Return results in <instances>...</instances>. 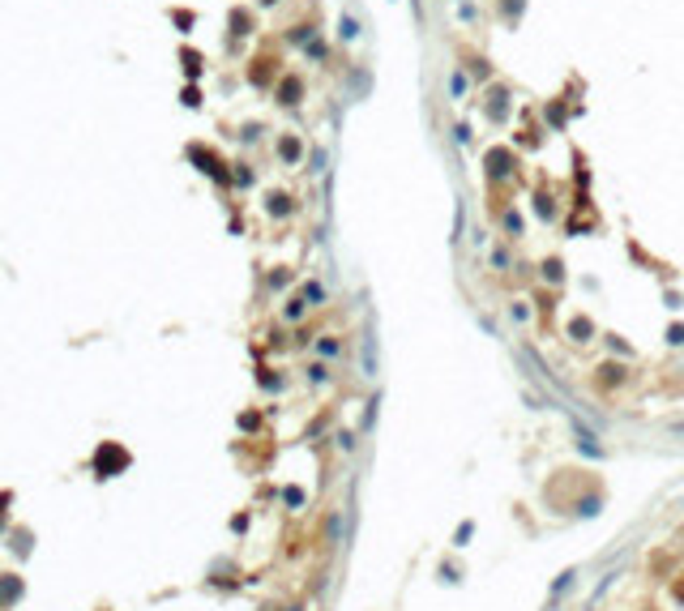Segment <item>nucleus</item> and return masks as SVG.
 Wrapping results in <instances>:
<instances>
[{
    "label": "nucleus",
    "mask_w": 684,
    "mask_h": 611,
    "mask_svg": "<svg viewBox=\"0 0 684 611\" xmlns=\"http://www.w3.org/2000/svg\"><path fill=\"white\" fill-rule=\"evenodd\" d=\"M638 381V372H633V364L629 359H599L595 368H591V376H586V389L599 398V402H616L629 385Z\"/></svg>",
    "instance_id": "f257e3e1"
},
{
    "label": "nucleus",
    "mask_w": 684,
    "mask_h": 611,
    "mask_svg": "<svg viewBox=\"0 0 684 611\" xmlns=\"http://www.w3.org/2000/svg\"><path fill=\"white\" fill-rule=\"evenodd\" d=\"M479 111H484V120H488L492 128H505L509 115H514V90H509L505 81H488V90H484V98H479Z\"/></svg>",
    "instance_id": "f03ea898"
},
{
    "label": "nucleus",
    "mask_w": 684,
    "mask_h": 611,
    "mask_svg": "<svg viewBox=\"0 0 684 611\" xmlns=\"http://www.w3.org/2000/svg\"><path fill=\"white\" fill-rule=\"evenodd\" d=\"M287 68H282V56L278 51H257L252 60H248V68H244V77H248V86H257V90H274L278 86V77H282Z\"/></svg>",
    "instance_id": "7ed1b4c3"
},
{
    "label": "nucleus",
    "mask_w": 684,
    "mask_h": 611,
    "mask_svg": "<svg viewBox=\"0 0 684 611\" xmlns=\"http://www.w3.org/2000/svg\"><path fill=\"white\" fill-rule=\"evenodd\" d=\"M304 98H308V77L300 68H287L278 77V86H274V103L282 111H295V107H304Z\"/></svg>",
    "instance_id": "20e7f679"
},
{
    "label": "nucleus",
    "mask_w": 684,
    "mask_h": 611,
    "mask_svg": "<svg viewBox=\"0 0 684 611\" xmlns=\"http://www.w3.org/2000/svg\"><path fill=\"white\" fill-rule=\"evenodd\" d=\"M351 346H355V338L342 334V329H321V334L312 338V351H317V359H325V364L351 359Z\"/></svg>",
    "instance_id": "39448f33"
},
{
    "label": "nucleus",
    "mask_w": 684,
    "mask_h": 611,
    "mask_svg": "<svg viewBox=\"0 0 684 611\" xmlns=\"http://www.w3.org/2000/svg\"><path fill=\"white\" fill-rule=\"evenodd\" d=\"M531 304H535V312H539V334L552 338V329H556V308H561V291L535 282V287H531Z\"/></svg>",
    "instance_id": "423d86ee"
},
{
    "label": "nucleus",
    "mask_w": 684,
    "mask_h": 611,
    "mask_svg": "<svg viewBox=\"0 0 684 611\" xmlns=\"http://www.w3.org/2000/svg\"><path fill=\"white\" fill-rule=\"evenodd\" d=\"M317 34H321V17H317V13H304V17H295V21L282 30V47H300V51H304Z\"/></svg>",
    "instance_id": "0eeeda50"
},
{
    "label": "nucleus",
    "mask_w": 684,
    "mask_h": 611,
    "mask_svg": "<svg viewBox=\"0 0 684 611\" xmlns=\"http://www.w3.org/2000/svg\"><path fill=\"white\" fill-rule=\"evenodd\" d=\"M492 222H496V231H501V240H505V244H522V240H526V214H522V205H518V201H514V205H505Z\"/></svg>",
    "instance_id": "6e6552de"
},
{
    "label": "nucleus",
    "mask_w": 684,
    "mask_h": 611,
    "mask_svg": "<svg viewBox=\"0 0 684 611\" xmlns=\"http://www.w3.org/2000/svg\"><path fill=\"white\" fill-rule=\"evenodd\" d=\"M565 338H569L573 346H591V342L603 338V329H599V321H595L591 312H573V317L565 321Z\"/></svg>",
    "instance_id": "1a4fd4ad"
},
{
    "label": "nucleus",
    "mask_w": 684,
    "mask_h": 611,
    "mask_svg": "<svg viewBox=\"0 0 684 611\" xmlns=\"http://www.w3.org/2000/svg\"><path fill=\"white\" fill-rule=\"evenodd\" d=\"M603 509H608V488H603V483H595V488H586V492L573 500L569 518H578V522H595Z\"/></svg>",
    "instance_id": "9d476101"
},
{
    "label": "nucleus",
    "mask_w": 684,
    "mask_h": 611,
    "mask_svg": "<svg viewBox=\"0 0 684 611\" xmlns=\"http://www.w3.org/2000/svg\"><path fill=\"white\" fill-rule=\"evenodd\" d=\"M458 64L471 73V81H492V60L479 51V47H471V43H458Z\"/></svg>",
    "instance_id": "9b49d317"
},
{
    "label": "nucleus",
    "mask_w": 684,
    "mask_h": 611,
    "mask_svg": "<svg viewBox=\"0 0 684 611\" xmlns=\"http://www.w3.org/2000/svg\"><path fill=\"white\" fill-rule=\"evenodd\" d=\"M565 278H569V274H565V257H561V252H548V257L535 265V282H539V287L565 291Z\"/></svg>",
    "instance_id": "f8f14e48"
},
{
    "label": "nucleus",
    "mask_w": 684,
    "mask_h": 611,
    "mask_svg": "<svg viewBox=\"0 0 684 611\" xmlns=\"http://www.w3.org/2000/svg\"><path fill=\"white\" fill-rule=\"evenodd\" d=\"M573 436H578L573 445H578V453H582V458H591V462H603V458H608V445H603V441H599V432H591L582 419H573Z\"/></svg>",
    "instance_id": "ddd939ff"
},
{
    "label": "nucleus",
    "mask_w": 684,
    "mask_h": 611,
    "mask_svg": "<svg viewBox=\"0 0 684 611\" xmlns=\"http://www.w3.org/2000/svg\"><path fill=\"white\" fill-rule=\"evenodd\" d=\"M274 154H278L287 167H300L308 150H304V137H300V133H278V137H274Z\"/></svg>",
    "instance_id": "4468645a"
},
{
    "label": "nucleus",
    "mask_w": 684,
    "mask_h": 611,
    "mask_svg": "<svg viewBox=\"0 0 684 611\" xmlns=\"http://www.w3.org/2000/svg\"><path fill=\"white\" fill-rule=\"evenodd\" d=\"M295 210H300V205H295V192H287V188H270V192H265V214H270L274 222H278V218L287 222Z\"/></svg>",
    "instance_id": "2eb2a0df"
},
{
    "label": "nucleus",
    "mask_w": 684,
    "mask_h": 611,
    "mask_svg": "<svg viewBox=\"0 0 684 611\" xmlns=\"http://www.w3.org/2000/svg\"><path fill=\"white\" fill-rule=\"evenodd\" d=\"M578 582H582V569H578V565H573V569H565V573H556V582L548 586V611L556 607V603H561V599H565Z\"/></svg>",
    "instance_id": "dca6fc26"
},
{
    "label": "nucleus",
    "mask_w": 684,
    "mask_h": 611,
    "mask_svg": "<svg viewBox=\"0 0 684 611\" xmlns=\"http://www.w3.org/2000/svg\"><path fill=\"white\" fill-rule=\"evenodd\" d=\"M539 115H543V128H548V133H561L565 120H569V107H565V98L556 94V98H548V103L539 107Z\"/></svg>",
    "instance_id": "f3484780"
},
{
    "label": "nucleus",
    "mask_w": 684,
    "mask_h": 611,
    "mask_svg": "<svg viewBox=\"0 0 684 611\" xmlns=\"http://www.w3.org/2000/svg\"><path fill=\"white\" fill-rule=\"evenodd\" d=\"M300 299H304L312 312H321V308L330 304V291H325V282L312 274V278H304V282H300Z\"/></svg>",
    "instance_id": "a211bd4d"
},
{
    "label": "nucleus",
    "mask_w": 684,
    "mask_h": 611,
    "mask_svg": "<svg viewBox=\"0 0 684 611\" xmlns=\"http://www.w3.org/2000/svg\"><path fill=\"white\" fill-rule=\"evenodd\" d=\"M308 317H312V308L300 299V291H295V295H287V299H282V308H278V321H282V325H304Z\"/></svg>",
    "instance_id": "6ab92c4d"
},
{
    "label": "nucleus",
    "mask_w": 684,
    "mask_h": 611,
    "mask_svg": "<svg viewBox=\"0 0 684 611\" xmlns=\"http://www.w3.org/2000/svg\"><path fill=\"white\" fill-rule=\"evenodd\" d=\"M535 210H539V218H543L548 227H556V218H561V210H556V197H552V188H548V180H539V188H535Z\"/></svg>",
    "instance_id": "aec40b11"
},
{
    "label": "nucleus",
    "mask_w": 684,
    "mask_h": 611,
    "mask_svg": "<svg viewBox=\"0 0 684 611\" xmlns=\"http://www.w3.org/2000/svg\"><path fill=\"white\" fill-rule=\"evenodd\" d=\"M227 26H231V43H240V38H248V34L257 30V17H252L248 9H231Z\"/></svg>",
    "instance_id": "412c9836"
},
{
    "label": "nucleus",
    "mask_w": 684,
    "mask_h": 611,
    "mask_svg": "<svg viewBox=\"0 0 684 611\" xmlns=\"http://www.w3.org/2000/svg\"><path fill=\"white\" fill-rule=\"evenodd\" d=\"M543 133H548L543 124L526 120V128H518V137H514V150H522V145H526V150H539V145H543Z\"/></svg>",
    "instance_id": "4be33fe9"
},
{
    "label": "nucleus",
    "mask_w": 684,
    "mask_h": 611,
    "mask_svg": "<svg viewBox=\"0 0 684 611\" xmlns=\"http://www.w3.org/2000/svg\"><path fill=\"white\" fill-rule=\"evenodd\" d=\"M488 261L496 265V274H509L518 261H514V244H505V240H496L492 248H488Z\"/></svg>",
    "instance_id": "5701e85b"
},
{
    "label": "nucleus",
    "mask_w": 684,
    "mask_h": 611,
    "mask_svg": "<svg viewBox=\"0 0 684 611\" xmlns=\"http://www.w3.org/2000/svg\"><path fill=\"white\" fill-rule=\"evenodd\" d=\"M304 56H308L312 64H321V68H334V47H330V43H325L321 34H317V38H312V43L304 47Z\"/></svg>",
    "instance_id": "b1692460"
},
{
    "label": "nucleus",
    "mask_w": 684,
    "mask_h": 611,
    "mask_svg": "<svg viewBox=\"0 0 684 611\" xmlns=\"http://www.w3.org/2000/svg\"><path fill=\"white\" fill-rule=\"evenodd\" d=\"M509 321H514V325H531V321H535L531 295H514V299H509Z\"/></svg>",
    "instance_id": "393cba45"
},
{
    "label": "nucleus",
    "mask_w": 684,
    "mask_h": 611,
    "mask_svg": "<svg viewBox=\"0 0 684 611\" xmlns=\"http://www.w3.org/2000/svg\"><path fill=\"white\" fill-rule=\"evenodd\" d=\"M304 381H308V385H330V381H334V364L308 359V364H304Z\"/></svg>",
    "instance_id": "a878e982"
},
{
    "label": "nucleus",
    "mask_w": 684,
    "mask_h": 611,
    "mask_svg": "<svg viewBox=\"0 0 684 611\" xmlns=\"http://www.w3.org/2000/svg\"><path fill=\"white\" fill-rule=\"evenodd\" d=\"M599 342H603V346H608V351H612V359H629V364H633V359H638V351H633V342H625V338H621V334H603V338H599Z\"/></svg>",
    "instance_id": "bb28decb"
},
{
    "label": "nucleus",
    "mask_w": 684,
    "mask_h": 611,
    "mask_svg": "<svg viewBox=\"0 0 684 611\" xmlns=\"http://www.w3.org/2000/svg\"><path fill=\"white\" fill-rule=\"evenodd\" d=\"M359 346H364V376L372 381L381 368H377V338H372V329H364V338H359Z\"/></svg>",
    "instance_id": "cd10ccee"
},
{
    "label": "nucleus",
    "mask_w": 684,
    "mask_h": 611,
    "mask_svg": "<svg viewBox=\"0 0 684 611\" xmlns=\"http://www.w3.org/2000/svg\"><path fill=\"white\" fill-rule=\"evenodd\" d=\"M462 577H466V573H462V565H458V560H449V556H445V560L437 565V582H441V586H462Z\"/></svg>",
    "instance_id": "c85d7f7f"
},
{
    "label": "nucleus",
    "mask_w": 684,
    "mask_h": 611,
    "mask_svg": "<svg viewBox=\"0 0 684 611\" xmlns=\"http://www.w3.org/2000/svg\"><path fill=\"white\" fill-rule=\"evenodd\" d=\"M445 86H449V98H462L475 81H471V73H466L462 64H454V73H449V81H445Z\"/></svg>",
    "instance_id": "c756f323"
},
{
    "label": "nucleus",
    "mask_w": 684,
    "mask_h": 611,
    "mask_svg": "<svg viewBox=\"0 0 684 611\" xmlns=\"http://www.w3.org/2000/svg\"><path fill=\"white\" fill-rule=\"evenodd\" d=\"M291 282H295V269H291V265H274V269H270V291H274V295L287 291Z\"/></svg>",
    "instance_id": "7c9ffc66"
},
{
    "label": "nucleus",
    "mask_w": 684,
    "mask_h": 611,
    "mask_svg": "<svg viewBox=\"0 0 684 611\" xmlns=\"http://www.w3.org/2000/svg\"><path fill=\"white\" fill-rule=\"evenodd\" d=\"M257 381H261V389H270V394H282V389H287V376H278L274 368H257Z\"/></svg>",
    "instance_id": "2f4dec72"
},
{
    "label": "nucleus",
    "mask_w": 684,
    "mask_h": 611,
    "mask_svg": "<svg viewBox=\"0 0 684 611\" xmlns=\"http://www.w3.org/2000/svg\"><path fill=\"white\" fill-rule=\"evenodd\" d=\"M338 38H342V43H355V38H359V17L342 13V17H338Z\"/></svg>",
    "instance_id": "473e14b6"
},
{
    "label": "nucleus",
    "mask_w": 684,
    "mask_h": 611,
    "mask_svg": "<svg viewBox=\"0 0 684 611\" xmlns=\"http://www.w3.org/2000/svg\"><path fill=\"white\" fill-rule=\"evenodd\" d=\"M231 167H235V171H231V184H235V188H252V184H257V171H252L248 163H231Z\"/></svg>",
    "instance_id": "72a5a7b5"
},
{
    "label": "nucleus",
    "mask_w": 684,
    "mask_h": 611,
    "mask_svg": "<svg viewBox=\"0 0 684 611\" xmlns=\"http://www.w3.org/2000/svg\"><path fill=\"white\" fill-rule=\"evenodd\" d=\"M334 445H338V453H355V449H359V432L338 428V432H334Z\"/></svg>",
    "instance_id": "f704fd0d"
},
{
    "label": "nucleus",
    "mask_w": 684,
    "mask_h": 611,
    "mask_svg": "<svg viewBox=\"0 0 684 611\" xmlns=\"http://www.w3.org/2000/svg\"><path fill=\"white\" fill-rule=\"evenodd\" d=\"M475 530H479V522H475V518H466V522H458V530H454V548H471V539H475Z\"/></svg>",
    "instance_id": "c9c22d12"
},
{
    "label": "nucleus",
    "mask_w": 684,
    "mask_h": 611,
    "mask_svg": "<svg viewBox=\"0 0 684 611\" xmlns=\"http://www.w3.org/2000/svg\"><path fill=\"white\" fill-rule=\"evenodd\" d=\"M496 9H501V17H505V26H514V21L522 17V9H526V0H496Z\"/></svg>",
    "instance_id": "e433bc0d"
},
{
    "label": "nucleus",
    "mask_w": 684,
    "mask_h": 611,
    "mask_svg": "<svg viewBox=\"0 0 684 611\" xmlns=\"http://www.w3.org/2000/svg\"><path fill=\"white\" fill-rule=\"evenodd\" d=\"M663 590H668V603H672V607H684V569L663 586Z\"/></svg>",
    "instance_id": "4c0bfd02"
},
{
    "label": "nucleus",
    "mask_w": 684,
    "mask_h": 611,
    "mask_svg": "<svg viewBox=\"0 0 684 611\" xmlns=\"http://www.w3.org/2000/svg\"><path fill=\"white\" fill-rule=\"evenodd\" d=\"M180 60H184V73H188V77H201V51L184 47V51H180Z\"/></svg>",
    "instance_id": "58836bf2"
},
{
    "label": "nucleus",
    "mask_w": 684,
    "mask_h": 611,
    "mask_svg": "<svg viewBox=\"0 0 684 611\" xmlns=\"http://www.w3.org/2000/svg\"><path fill=\"white\" fill-rule=\"evenodd\" d=\"M377 406H381V394H377V398H368V406H364V432H372V423H377Z\"/></svg>",
    "instance_id": "ea45409f"
},
{
    "label": "nucleus",
    "mask_w": 684,
    "mask_h": 611,
    "mask_svg": "<svg viewBox=\"0 0 684 611\" xmlns=\"http://www.w3.org/2000/svg\"><path fill=\"white\" fill-rule=\"evenodd\" d=\"M616 577H621V569H612V573H603V577H599V586H595V599H599V595H608V590L616 586Z\"/></svg>",
    "instance_id": "a19ab883"
},
{
    "label": "nucleus",
    "mask_w": 684,
    "mask_h": 611,
    "mask_svg": "<svg viewBox=\"0 0 684 611\" xmlns=\"http://www.w3.org/2000/svg\"><path fill=\"white\" fill-rule=\"evenodd\" d=\"M668 346H684V321H672V325H668Z\"/></svg>",
    "instance_id": "79ce46f5"
},
{
    "label": "nucleus",
    "mask_w": 684,
    "mask_h": 611,
    "mask_svg": "<svg viewBox=\"0 0 684 611\" xmlns=\"http://www.w3.org/2000/svg\"><path fill=\"white\" fill-rule=\"evenodd\" d=\"M261 133H265L261 124H244V128H240V141H248V145H252V141H261Z\"/></svg>",
    "instance_id": "37998d69"
},
{
    "label": "nucleus",
    "mask_w": 684,
    "mask_h": 611,
    "mask_svg": "<svg viewBox=\"0 0 684 611\" xmlns=\"http://www.w3.org/2000/svg\"><path fill=\"white\" fill-rule=\"evenodd\" d=\"M171 21H175V26H184V30H188V26H193V13H188V9H184V13H180V9H171Z\"/></svg>",
    "instance_id": "c03bdc74"
},
{
    "label": "nucleus",
    "mask_w": 684,
    "mask_h": 611,
    "mask_svg": "<svg viewBox=\"0 0 684 611\" xmlns=\"http://www.w3.org/2000/svg\"><path fill=\"white\" fill-rule=\"evenodd\" d=\"M308 163H312L308 171H325V150H312V154H308Z\"/></svg>",
    "instance_id": "a18cd8bd"
},
{
    "label": "nucleus",
    "mask_w": 684,
    "mask_h": 611,
    "mask_svg": "<svg viewBox=\"0 0 684 611\" xmlns=\"http://www.w3.org/2000/svg\"><path fill=\"white\" fill-rule=\"evenodd\" d=\"M282 500H287V505H304V488H287Z\"/></svg>",
    "instance_id": "49530a36"
},
{
    "label": "nucleus",
    "mask_w": 684,
    "mask_h": 611,
    "mask_svg": "<svg viewBox=\"0 0 684 611\" xmlns=\"http://www.w3.org/2000/svg\"><path fill=\"white\" fill-rule=\"evenodd\" d=\"M462 222H466V210L458 205V214H454V240H462Z\"/></svg>",
    "instance_id": "de8ad7c7"
},
{
    "label": "nucleus",
    "mask_w": 684,
    "mask_h": 611,
    "mask_svg": "<svg viewBox=\"0 0 684 611\" xmlns=\"http://www.w3.org/2000/svg\"><path fill=\"white\" fill-rule=\"evenodd\" d=\"M257 4H261V9H274V4H282V0H257Z\"/></svg>",
    "instance_id": "09e8293b"
},
{
    "label": "nucleus",
    "mask_w": 684,
    "mask_h": 611,
    "mask_svg": "<svg viewBox=\"0 0 684 611\" xmlns=\"http://www.w3.org/2000/svg\"><path fill=\"white\" fill-rule=\"evenodd\" d=\"M672 432H684V419H672Z\"/></svg>",
    "instance_id": "8fccbe9b"
},
{
    "label": "nucleus",
    "mask_w": 684,
    "mask_h": 611,
    "mask_svg": "<svg viewBox=\"0 0 684 611\" xmlns=\"http://www.w3.org/2000/svg\"><path fill=\"white\" fill-rule=\"evenodd\" d=\"M287 611H308V607H304V603H291V607H287Z\"/></svg>",
    "instance_id": "3c124183"
},
{
    "label": "nucleus",
    "mask_w": 684,
    "mask_h": 611,
    "mask_svg": "<svg viewBox=\"0 0 684 611\" xmlns=\"http://www.w3.org/2000/svg\"><path fill=\"white\" fill-rule=\"evenodd\" d=\"M642 611H659V607H642Z\"/></svg>",
    "instance_id": "603ef678"
},
{
    "label": "nucleus",
    "mask_w": 684,
    "mask_h": 611,
    "mask_svg": "<svg viewBox=\"0 0 684 611\" xmlns=\"http://www.w3.org/2000/svg\"><path fill=\"white\" fill-rule=\"evenodd\" d=\"M586 611H599V607H586Z\"/></svg>",
    "instance_id": "864d4df0"
}]
</instances>
